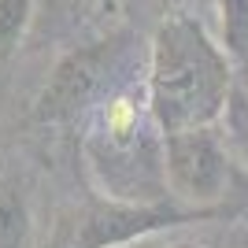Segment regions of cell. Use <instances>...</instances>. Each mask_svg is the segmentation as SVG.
Wrapping results in <instances>:
<instances>
[{
  "label": "cell",
  "mask_w": 248,
  "mask_h": 248,
  "mask_svg": "<svg viewBox=\"0 0 248 248\" xmlns=\"http://www.w3.org/2000/svg\"><path fill=\"white\" fill-rule=\"evenodd\" d=\"M218 4V26H222V52L233 67L248 63V0H215Z\"/></svg>",
  "instance_id": "obj_7"
},
{
  "label": "cell",
  "mask_w": 248,
  "mask_h": 248,
  "mask_svg": "<svg viewBox=\"0 0 248 248\" xmlns=\"http://www.w3.org/2000/svg\"><path fill=\"white\" fill-rule=\"evenodd\" d=\"M233 82L237 67L200 19L174 11L155 26L148 45L145 100L163 137L218 126Z\"/></svg>",
  "instance_id": "obj_1"
},
{
  "label": "cell",
  "mask_w": 248,
  "mask_h": 248,
  "mask_svg": "<svg viewBox=\"0 0 248 248\" xmlns=\"http://www.w3.org/2000/svg\"><path fill=\"white\" fill-rule=\"evenodd\" d=\"M248 204L193 207L174 197L163 200H108L96 197L71 218L74 248H130L137 241L163 237L170 230L204 226V222H233L245 218Z\"/></svg>",
  "instance_id": "obj_3"
},
{
  "label": "cell",
  "mask_w": 248,
  "mask_h": 248,
  "mask_svg": "<svg viewBox=\"0 0 248 248\" xmlns=\"http://www.w3.org/2000/svg\"><path fill=\"white\" fill-rule=\"evenodd\" d=\"M218 123L226 126V145H230V152L237 155L241 167L248 170V93L241 89L237 82H233V89H230L226 111H222Z\"/></svg>",
  "instance_id": "obj_9"
},
{
  "label": "cell",
  "mask_w": 248,
  "mask_h": 248,
  "mask_svg": "<svg viewBox=\"0 0 248 248\" xmlns=\"http://www.w3.org/2000/svg\"><path fill=\"white\" fill-rule=\"evenodd\" d=\"M163 178L167 193L193 207L215 204H248V197H233V152L215 126H200L186 134L163 137Z\"/></svg>",
  "instance_id": "obj_5"
},
{
  "label": "cell",
  "mask_w": 248,
  "mask_h": 248,
  "mask_svg": "<svg viewBox=\"0 0 248 248\" xmlns=\"http://www.w3.org/2000/svg\"><path fill=\"white\" fill-rule=\"evenodd\" d=\"M130 52V37L123 33H108L93 45L67 52L56 67H52L48 82L37 96V119L41 123H71L78 115H89L96 100L111 93L115 74L123 71V60Z\"/></svg>",
  "instance_id": "obj_4"
},
{
  "label": "cell",
  "mask_w": 248,
  "mask_h": 248,
  "mask_svg": "<svg viewBox=\"0 0 248 248\" xmlns=\"http://www.w3.org/2000/svg\"><path fill=\"white\" fill-rule=\"evenodd\" d=\"M237 85L248 93V63H245V67H237Z\"/></svg>",
  "instance_id": "obj_12"
},
{
  "label": "cell",
  "mask_w": 248,
  "mask_h": 248,
  "mask_svg": "<svg viewBox=\"0 0 248 248\" xmlns=\"http://www.w3.org/2000/svg\"><path fill=\"white\" fill-rule=\"evenodd\" d=\"M33 215L15 186L0 182V248H30Z\"/></svg>",
  "instance_id": "obj_6"
},
{
  "label": "cell",
  "mask_w": 248,
  "mask_h": 248,
  "mask_svg": "<svg viewBox=\"0 0 248 248\" xmlns=\"http://www.w3.org/2000/svg\"><path fill=\"white\" fill-rule=\"evenodd\" d=\"M33 19V0H0V67L19 52Z\"/></svg>",
  "instance_id": "obj_8"
},
{
  "label": "cell",
  "mask_w": 248,
  "mask_h": 248,
  "mask_svg": "<svg viewBox=\"0 0 248 248\" xmlns=\"http://www.w3.org/2000/svg\"><path fill=\"white\" fill-rule=\"evenodd\" d=\"M48 248H74V230H71V218H60L56 230L48 237Z\"/></svg>",
  "instance_id": "obj_10"
},
{
  "label": "cell",
  "mask_w": 248,
  "mask_h": 248,
  "mask_svg": "<svg viewBox=\"0 0 248 248\" xmlns=\"http://www.w3.org/2000/svg\"><path fill=\"white\" fill-rule=\"evenodd\" d=\"M85 163L108 200H163V134L152 123L145 85L115 89L89 108Z\"/></svg>",
  "instance_id": "obj_2"
},
{
  "label": "cell",
  "mask_w": 248,
  "mask_h": 248,
  "mask_svg": "<svg viewBox=\"0 0 248 248\" xmlns=\"http://www.w3.org/2000/svg\"><path fill=\"white\" fill-rule=\"evenodd\" d=\"M130 248H204V245H193V241H159V237H152V241H137V245H130Z\"/></svg>",
  "instance_id": "obj_11"
}]
</instances>
